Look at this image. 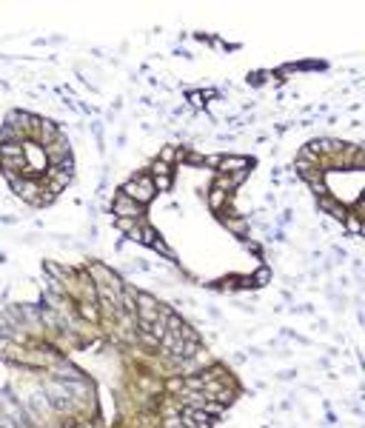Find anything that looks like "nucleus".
<instances>
[{
	"label": "nucleus",
	"mask_w": 365,
	"mask_h": 428,
	"mask_svg": "<svg viewBox=\"0 0 365 428\" xmlns=\"http://www.w3.org/2000/svg\"><path fill=\"white\" fill-rule=\"evenodd\" d=\"M154 191H157V189H154V180H151V177H134V180H129L126 186H123V194L137 200L140 206L151 203V200H154Z\"/></svg>",
	"instance_id": "obj_1"
},
{
	"label": "nucleus",
	"mask_w": 365,
	"mask_h": 428,
	"mask_svg": "<svg viewBox=\"0 0 365 428\" xmlns=\"http://www.w3.org/2000/svg\"><path fill=\"white\" fill-rule=\"evenodd\" d=\"M114 214H117V220H137V217L143 214V206H140L137 200L126 197V194H117L114 197Z\"/></svg>",
	"instance_id": "obj_2"
},
{
	"label": "nucleus",
	"mask_w": 365,
	"mask_h": 428,
	"mask_svg": "<svg viewBox=\"0 0 365 428\" xmlns=\"http://www.w3.org/2000/svg\"><path fill=\"white\" fill-rule=\"evenodd\" d=\"M12 189H15L17 197H23V200H29V203H37V206H40V197H43V194H40V186H37L34 180H17L15 177V180H12Z\"/></svg>",
	"instance_id": "obj_3"
},
{
	"label": "nucleus",
	"mask_w": 365,
	"mask_h": 428,
	"mask_svg": "<svg viewBox=\"0 0 365 428\" xmlns=\"http://www.w3.org/2000/svg\"><path fill=\"white\" fill-rule=\"evenodd\" d=\"M23 157H26V166H32L34 171L46 168V148H40L37 143H23Z\"/></svg>",
	"instance_id": "obj_4"
},
{
	"label": "nucleus",
	"mask_w": 365,
	"mask_h": 428,
	"mask_svg": "<svg viewBox=\"0 0 365 428\" xmlns=\"http://www.w3.org/2000/svg\"><path fill=\"white\" fill-rule=\"evenodd\" d=\"M342 143L340 140H314L311 146H308V151H319V154H328V157H334V154H340L342 151Z\"/></svg>",
	"instance_id": "obj_5"
},
{
	"label": "nucleus",
	"mask_w": 365,
	"mask_h": 428,
	"mask_svg": "<svg viewBox=\"0 0 365 428\" xmlns=\"http://www.w3.org/2000/svg\"><path fill=\"white\" fill-rule=\"evenodd\" d=\"M220 171H231V174H240L249 168V160L246 157H220Z\"/></svg>",
	"instance_id": "obj_6"
},
{
	"label": "nucleus",
	"mask_w": 365,
	"mask_h": 428,
	"mask_svg": "<svg viewBox=\"0 0 365 428\" xmlns=\"http://www.w3.org/2000/svg\"><path fill=\"white\" fill-rule=\"evenodd\" d=\"M319 209H325V212L331 214V217H337V220H345V206H340V203H334V197H322L319 200Z\"/></svg>",
	"instance_id": "obj_7"
},
{
	"label": "nucleus",
	"mask_w": 365,
	"mask_h": 428,
	"mask_svg": "<svg viewBox=\"0 0 365 428\" xmlns=\"http://www.w3.org/2000/svg\"><path fill=\"white\" fill-rule=\"evenodd\" d=\"M151 171H154V177H171V166H166L163 160H157L151 166Z\"/></svg>",
	"instance_id": "obj_8"
},
{
	"label": "nucleus",
	"mask_w": 365,
	"mask_h": 428,
	"mask_svg": "<svg viewBox=\"0 0 365 428\" xmlns=\"http://www.w3.org/2000/svg\"><path fill=\"white\" fill-rule=\"evenodd\" d=\"M345 223H348L351 234H360V231H363V226H360V214H345Z\"/></svg>",
	"instance_id": "obj_9"
},
{
	"label": "nucleus",
	"mask_w": 365,
	"mask_h": 428,
	"mask_svg": "<svg viewBox=\"0 0 365 428\" xmlns=\"http://www.w3.org/2000/svg\"><path fill=\"white\" fill-rule=\"evenodd\" d=\"M223 200H226V191H223V189H214V191H211V197H208V206H211V209H220V206H223Z\"/></svg>",
	"instance_id": "obj_10"
},
{
	"label": "nucleus",
	"mask_w": 365,
	"mask_h": 428,
	"mask_svg": "<svg viewBox=\"0 0 365 428\" xmlns=\"http://www.w3.org/2000/svg\"><path fill=\"white\" fill-rule=\"evenodd\" d=\"M174 154H177V151H174V148H171V146H168V148H163V151H160V160H163V163H171V160H174Z\"/></svg>",
	"instance_id": "obj_11"
},
{
	"label": "nucleus",
	"mask_w": 365,
	"mask_h": 428,
	"mask_svg": "<svg viewBox=\"0 0 365 428\" xmlns=\"http://www.w3.org/2000/svg\"><path fill=\"white\" fill-rule=\"evenodd\" d=\"M268 277H271V274H268V268H260V271L254 274V283H257V285H263V283H268Z\"/></svg>",
	"instance_id": "obj_12"
},
{
	"label": "nucleus",
	"mask_w": 365,
	"mask_h": 428,
	"mask_svg": "<svg viewBox=\"0 0 365 428\" xmlns=\"http://www.w3.org/2000/svg\"><path fill=\"white\" fill-rule=\"evenodd\" d=\"M80 309H83L86 320H94V317H97V309H94V306H89V303H86V306H80Z\"/></svg>",
	"instance_id": "obj_13"
},
{
	"label": "nucleus",
	"mask_w": 365,
	"mask_h": 428,
	"mask_svg": "<svg viewBox=\"0 0 365 428\" xmlns=\"http://www.w3.org/2000/svg\"><path fill=\"white\" fill-rule=\"evenodd\" d=\"M311 189H314L317 194H322V191H325V183H322V180H311Z\"/></svg>",
	"instance_id": "obj_14"
}]
</instances>
